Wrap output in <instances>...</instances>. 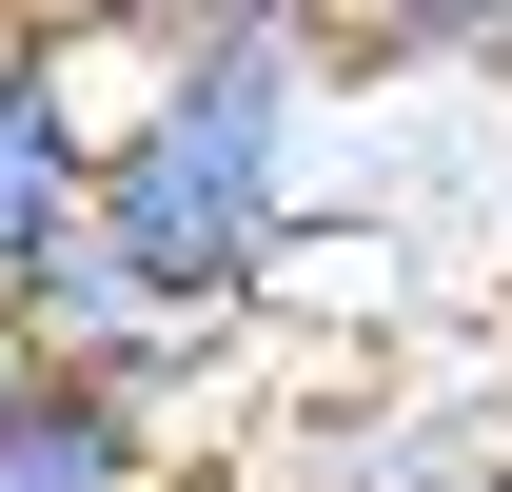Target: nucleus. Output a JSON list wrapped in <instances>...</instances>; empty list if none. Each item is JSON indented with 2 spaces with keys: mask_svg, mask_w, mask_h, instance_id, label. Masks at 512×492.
<instances>
[{
  "mask_svg": "<svg viewBox=\"0 0 512 492\" xmlns=\"http://www.w3.org/2000/svg\"><path fill=\"white\" fill-rule=\"evenodd\" d=\"M335 40H197V60H138L119 138H99V256H138L158 296L237 315L296 276V237L335 217Z\"/></svg>",
  "mask_w": 512,
  "mask_h": 492,
  "instance_id": "nucleus-1",
  "label": "nucleus"
},
{
  "mask_svg": "<svg viewBox=\"0 0 512 492\" xmlns=\"http://www.w3.org/2000/svg\"><path fill=\"white\" fill-rule=\"evenodd\" d=\"M316 40L355 99H512V0H335Z\"/></svg>",
  "mask_w": 512,
  "mask_h": 492,
  "instance_id": "nucleus-5",
  "label": "nucleus"
},
{
  "mask_svg": "<svg viewBox=\"0 0 512 492\" xmlns=\"http://www.w3.org/2000/svg\"><path fill=\"white\" fill-rule=\"evenodd\" d=\"M119 60H197V40H316L335 0H79Z\"/></svg>",
  "mask_w": 512,
  "mask_h": 492,
  "instance_id": "nucleus-6",
  "label": "nucleus"
},
{
  "mask_svg": "<svg viewBox=\"0 0 512 492\" xmlns=\"http://www.w3.org/2000/svg\"><path fill=\"white\" fill-rule=\"evenodd\" d=\"M20 355L40 374H99V394H158V414H197L217 374H237V315H197V296H158L138 256H40V296H20Z\"/></svg>",
  "mask_w": 512,
  "mask_h": 492,
  "instance_id": "nucleus-3",
  "label": "nucleus"
},
{
  "mask_svg": "<svg viewBox=\"0 0 512 492\" xmlns=\"http://www.w3.org/2000/svg\"><path fill=\"white\" fill-rule=\"evenodd\" d=\"M138 60L79 0H0V315L40 296V256L99 237V138H119Z\"/></svg>",
  "mask_w": 512,
  "mask_h": 492,
  "instance_id": "nucleus-2",
  "label": "nucleus"
},
{
  "mask_svg": "<svg viewBox=\"0 0 512 492\" xmlns=\"http://www.w3.org/2000/svg\"><path fill=\"white\" fill-rule=\"evenodd\" d=\"M0 394H20V315H0Z\"/></svg>",
  "mask_w": 512,
  "mask_h": 492,
  "instance_id": "nucleus-7",
  "label": "nucleus"
},
{
  "mask_svg": "<svg viewBox=\"0 0 512 492\" xmlns=\"http://www.w3.org/2000/svg\"><path fill=\"white\" fill-rule=\"evenodd\" d=\"M178 473H197V414L20 355V394H0V492H178Z\"/></svg>",
  "mask_w": 512,
  "mask_h": 492,
  "instance_id": "nucleus-4",
  "label": "nucleus"
}]
</instances>
